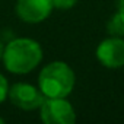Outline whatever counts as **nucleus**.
<instances>
[{"label": "nucleus", "instance_id": "9d476101", "mask_svg": "<svg viewBox=\"0 0 124 124\" xmlns=\"http://www.w3.org/2000/svg\"><path fill=\"white\" fill-rule=\"evenodd\" d=\"M117 13L124 19V0H118V8H117Z\"/></svg>", "mask_w": 124, "mask_h": 124}, {"label": "nucleus", "instance_id": "f8f14e48", "mask_svg": "<svg viewBox=\"0 0 124 124\" xmlns=\"http://www.w3.org/2000/svg\"><path fill=\"white\" fill-rule=\"evenodd\" d=\"M5 123V118H2V117H0V124H3Z\"/></svg>", "mask_w": 124, "mask_h": 124}, {"label": "nucleus", "instance_id": "1a4fd4ad", "mask_svg": "<svg viewBox=\"0 0 124 124\" xmlns=\"http://www.w3.org/2000/svg\"><path fill=\"white\" fill-rule=\"evenodd\" d=\"M8 93H9V82L2 73H0V104H3L6 101Z\"/></svg>", "mask_w": 124, "mask_h": 124}, {"label": "nucleus", "instance_id": "39448f33", "mask_svg": "<svg viewBox=\"0 0 124 124\" xmlns=\"http://www.w3.org/2000/svg\"><path fill=\"white\" fill-rule=\"evenodd\" d=\"M96 58L107 69L124 66V39L123 37H109L102 39L96 47Z\"/></svg>", "mask_w": 124, "mask_h": 124}, {"label": "nucleus", "instance_id": "0eeeda50", "mask_svg": "<svg viewBox=\"0 0 124 124\" xmlns=\"http://www.w3.org/2000/svg\"><path fill=\"white\" fill-rule=\"evenodd\" d=\"M107 31L111 37H123L124 35V19L118 13H114L109 18V21L107 22Z\"/></svg>", "mask_w": 124, "mask_h": 124}, {"label": "nucleus", "instance_id": "f257e3e1", "mask_svg": "<svg viewBox=\"0 0 124 124\" xmlns=\"http://www.w3.org/2000/svg\"><path fill=\"white\" fill-rule=\"evenodd\" d=\"M42 60V47L32 38H13L3 48L2 61L8 72L26 75L37 69Z\"/></svg>", "mask_w": 124, "mask_h": 124}, {"label": "nucleus", "instance_id": "9b49d317", "mask_svg": "<svg viewBox=\"0 0 124 124\" xmlns=\"http://www.w3.org/2000/svg\"><path fill=\"white\" fill-rule=\"evenodd\" d=\"M3 48H5V45H3L2 41H0V61H2V57H3Z\"/></svg>", "mask_w": 124, "mask_h": 124}, {"label": "nucleus", "instance_id": "423d86ee", "mask_svg": "<svg viewBox=\"0 0 124 124\" xmlns=\"http://www.w3.org/2000/svg\"><path fill=\"white\" fill-rule=\"evenodd\" d=\"M51 0H18L16 15L22 22L26 23H41L53 12Z\"/></svg>", "mask_w": 124, "mask_h": 124}, {"label": "nucleus", "instance_id": "f03ea898", "mask_svg": "<svg viewBox=\"0 0 124 124\" xmlns=\"http://www.w3.org/2000/svg\"><path fill=\"white\" fill-rule=\"evenodd\" d=\"M75 83V72L64 61H51L38 75V88L45 98H67Z\"/></svg>", "mask_w": 124, "mask_h": 124}, {"label": "nucleus", "instance_id": "20e7f679", "mask_svg": "<svg viewBox=\"0 0 124 124\" xmlns=\"http://www.w3.org/2000/svg\"><path fill=\"white\" fill-rule=\"evenodd\" d=\"M8 98L10 99V102L15 107L25 109V111L39 109L41 104L45 99V96L39 91V88H35L34 85L25 83V82H18V83H13L12 86H9Z\"/></svg>", "mask_w": 124, "mask_h": 124}, {"label": "nucleus", "instance_id": "6e6552de", "mask_svg": "<svg viewBox=\"0 0 124 124\" xmlns=\"http://www.w3.org/2000/svg\"><path fill=\"white\" fill-rule=\"evenodd\" d=\"M53 8L54 9H60V10H69L72 8H75V5L78 3V0H51Z\"/></svg>", "mask_w": 124, "mask_h": 124}, {"label": "nucleus", "instance_id": "7ed1b4c3", "mask_svg": "<svg viewBox=\"0 0 124 124\" xmlns=\"http://www.w3.org/2000/svg\"><path fill=\"white\" fill-rule=\"evenodd\" d=\"M39 117L45 124H75L76 112L66 98H45L39 107Z\"/></svg>", "mask_w": 124, "mask_h": 124}]
</instances>
